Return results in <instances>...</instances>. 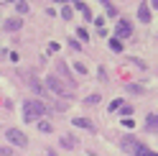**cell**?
<instances>
[{"label": "cell", "mask_w": 158, "mask_h": 156, "mask_svg": "<svg viewBox=\"0 0 158 156\" xmlns=\"http://www.w3.org/2000/svg\"><path fill=\"white\" fill-rule=\"evenodd\" d=\"M48 113V108L41 100H26L23 102V120L31 123V120H41V115Z\"/></svg>", "instance_id": "6da1fadb"}, {"label": "cell", "mask_w": 158, "mask_h": 156, "mask_svg": "<svg viewBox=\"0 0 158 156\" xmlns=\"http://www.w3.org/2000/svg\"><path fill=\"white\" fill-rule=\"evenodd\" d=\"M46 87H48L51 92H56L59 97H69V95H72V87H69L66 82H61L56 74H48V80H46Z\"/></svg>", "instance_id": "7a4b0ae2"}, {"label": "cell", "mask_w": 158, "mask_h": 156, "mask_svg": "<svg viewBox=\"0 0 158 156\" xmlns=\"http://www.w3.org/2000/svg\"><path fill=\"white\" fill-rule=\"evenodd\" d=\"M5 138L10 141L13 146H18V149H26V146H28V136H26L21 128H8V131H5Z\"/></svg>", "instance_id": "3957f363"}, {"label": "cell", "mask_w": 158, "mask_h": 156, "mask_svg": "<svg viewBox=\"0 0 158 156\" xmlns=\"http://www.w3.org/2000/svg\"><path fill=\"white\" fill-rule=\"evenodd\" d=\"M130 33H133V28H130L127 21H120V23H117V31H115V38H117V41H120V38H127Z\"/></svg>", "instance_id": "277c9868"}, {"label": "cell", "mask_w": 158, "mask_h": 156, "mask_svg": "<svg viewBox=\"0 0 158 156\" xmlns=\"http://www.w3.org/2000/svg\"><path fill=\"white\" fill-rule=\"evenodd\" d=\"M28 84H31V90H33L36 95H41V97L46 95V87L41 84V80H38V77H36V74H31V77H28Z\"/></svg>", "instance_id": "5b68a950"}, {"label": "cell", "mask_w": 158, "mask_h": 156, "mask_svg": "<svg viewBox=\"0 0 158 156\" xmlns=\"http://www.w3.org/2000/svg\"><path fill=\"white\" fill-rule=\"evenodd\" d=\"M3 28H5L8 33H13V31H21V28H23V21H21V18H8V21L3 23Z\"/></svg>", "instance_id": "8992f818"}, {"label": "cell", "mask_w": 158, "mask_h": 156, "mask_svg": "<svg viewBox=\"0 0 158 156\" xmlns=\"http://www.w3.org/2000/svg\"><path fill=\"white\" fill-rule=\"evenodd\" d=\"M138 18H140V23H151V5L148 3H143L138 8Z\"/></svg>", "instance_id": "52a82bcc"}, {"label": "cell", "mask_w": 158, "mask_h": 156, "mask_svg": "<svg viewBox=\"0 0 158 156\" xmlns=\"http://www.w3.org/2000/svg\"><path fill=\"white\" fill-rule=\"evenodd\" d=\"M156 128H158V115H156V113H148V118H145V131H148V133H156Z\"/></svg>", "instance_id": "ba28073f"}, {"label": "cell", "mask_w": 158, "mask_h": 156, "mask_svg": "<svg viewBox=\"0 0 158 156\" xmlns=\"http://www.w3.org/2000/svg\"><path fill=\"white\" fill-rule=\"evenodd\" d=\"M72 125H77V128H84V131H92L94 133V123L92 120H87V118H74Z\"/></svg>", "instance_id": "9c48e42d"}, {"label": "cell", "mask_w": 158, "mask_h": 156, "mask_svg": "<svg viewBox=\"0 0 158 156\" xmlns=\"http://www.w3.org/2000/svg\"><path fill=\"white\" fill-rule=\"evenodd\" d=\"M77 143H79V141H77V136H69V133L61 136V146H64V149L72 151V149H77Z\"/></svg>", "instance_id": "30bf717a"}, {"label": "cell", "mask_w": 158, "mask_h": 156, "mask_svg": "<svg viewBox=\"0 0 158 156\" xmlns=\"http://www.w3.org/2000/svg\"><path fill=\"white\" fill-rule=\"evenodd\" d=\"M138 146H140V143H138L135 138H130V136H125V138H123V149L125 151H135Z\"/></svg>", "instance_id": "8fae6325"}, {"label": "cell", "mask_w": 158, "mask_h": 156, "mask_svg": "<svg viewBox=\"0 0 158 156\" xmlns=\"http://www.w3.org/2000/svg\"><path fill=\"white\" fill-rule=\"evenodd\" d=\"M74 8H77V11H82V13H84V18H87V21H92V11H89V8H87L84 3H74Z\"/></svg>", "instance_id": "7c38bea8"}, {"label": "cell", "mask_w": 158, "mask_h": 156, "mask_svg": "<svg viewBox=\"0 0 158 156\" xmlns=\"http://www.w3.org/2000/svg\"><path fill=\"white\" fill-rule=\"evenodd\" d=\"M72 15H74L72 5H64V8H61V18H64V21H72Z\"/></svg>", "instance_id": "4fadbf2b"}, {"label": "cell", "mask_w": 158, "mask_h": 156, "mask_svg": "<svg viewBox=\"0 0 158 156\" xmlns=\"http://www.w3.org/2000/svg\"><path fill=\"white\" fill-rule=\"evenodd\" d=\"M38 131L41 133H51V123L48 120H38Z\"/></svg>", "instance_id": "5bb4252c"}, {"label": "cell", "mask_w": 158, "mask_h": 156, "mask_svg": "<svg viewBox=\"0 0 158 156\" xmlns=\"http://www.w3.org/2000/svg\"><path fill=\"white\" fill-rule=\"evenodd\" d=\"M15 11L21 13V15H26L28 11H31V8H28V3H15Z\"/></svg>", "instance_id": "9a60e30c"}, {"label": "cell", "mask_w": 158, "mask_h": 156, "mask_svg": "<svg viewBox=\"0 0 158 156\" xmlns=\"http://www.w3.org/2000/svg\"><path fill=\"white\" fill-rule=\"evenodd\" d=\"M105 11H107V15H110V18H115V15H117V8H115L112 3H105Z\"/></svg>", "instance_id": "2e32d148"}, {"label": "cell", "mask_w": 158, "mask_h": 156, "mask_svg": "<svg viewBox=\"0 0 158 156\" xmlns=\"http://www.w3.org/2000/svg\"><path fill=\"white\" fill-rule=\"evenodd\" d=\"M120 110H123V118H130V115H133V108H130V105H120Z\"/></svg>", "instance_id": "e0dca14e"}, {"label": "cell", "mask_w": 158, "mask_h": 156, "mask_svg": "<svg viewBox=\"0 0 158 156\" xmlns=\"http://www.w3.org/2000/svg\"><path fill=\"white\" fill-rule=\"evenodd\" d=\"M110 49L112 51H123V44L117 41V38H110Z\"/></svg>", "instance_id": "ac0fdd59"}, {"label": "cell", "mask_w": 158, "mask_h": 156, "mask_svg": "<svg viewBox=\"0 0 158 156\" xmlns=\"http://www.w3.org/2000/svg\"><path fill=\"white\" fill-rule=\"evenodd\" d=\"M69 46H72V51H82V44L77 38H69Z\"/></svg>", "instance_id": "d6986e66"}, {"label": "cell", "mask_w": 158, "mask_h": 156, "mask_svg": "<svg viewBox=\"0 0 158 156\" xmlns=\"http://www.w3.org/2000/svg\"><path fill=\"white\" fill-rule=\"evenodd\" d=\"M97 102H100V95H89L84 100V105H97Z\"/></svg>", "instance_id": "ffe728a7"}, {"label": "cell", "mask_w": 158, "mask_h": 156, "mask_svg": "<svg viewBox=\"0 0 158 156\" xmlns=\"http://www.w3.org/2000/svg\"><path fill=\"white\" fill-rule=\"evenodd\" d=\"M127 92H135V95H140V92H143V87H140V84H127Z\"/></svg>", "instance_id": "44dd1931"}, {"label": "cell", "mask_w": 158, "mask_h": 156, "mask_svg": "<svg viewBox=\"0 0 158 156\" xmlns=\"http://www.w3.org/2000/svg\"><path fill=\"white\" fill-rule=\"evenodd\" d=\"M0 156H13V149H5V146H0Z\"/></svg>", "instance_id": "7402d4cb"}, {"label": "cell", "mask_w": 158, "mask_h": 156, "mask_svg": "<svg viewBox=\"0 0 158 156\" xmlns=\"http://www.w3.org/2000/svg\"><path fill=\"white\" fill-rule=\"evenodd\" d=\"M120 105H123V100H112V102H110V113H112V110H117Z\"/></svg>", "instance_id": "603a6c76"}, {"label": "cell", "mask_w": 158, "mask_h": 156, "mask_svg": "<svg viewBox=\"0 0 158 156\" xmlns=\"http://www.w3.org/2000/svg\"><path fill=\"white\" fill-rule=\"evenodd\" d=\"M79 38H82V41H87V38H89V33H87V28H79Z\"/></svg>", "instance_id": "cb8c5ba5"}, {"label": "cell", "mask_w": 158, "mask_h": 156, "mask_svg": "<svg viewBox=\"0 0 158 156\" xmlns=\"http://www.w3.org/2000/svg\"><path fill=\"white\" fill-rule=\"evenodd\" d=\"M74 69H77L79 74H87V67H84V64H74Z\"/></svg>", "instance_id": "d4e9b609"}, {"label": "cell", "mask_w": 158, "mask_h": 156, "mask_svg": "<svg viewBox=\"0 0 158 156\" xmlns=\"http://www.w3.org/2000/svg\"><path fill=\"white\" fill-rule=\"evenodd\" d=\"M123 125H125V128H133L135 123H133V118H123Z\"/></svg>", "instance_id": "484cf974"}, {"label": "cell", "mask_w": 158, "mask_h": 156, "mask_svg": "<svg viewBox=\"0 0 158 156\" xmlns=\"http://www.w3.org/2000/svg\"><path fill=\"white\" fill-rule=\"evenodd\" d=\"M46 154H48V156H56V154H54V151H46Z\"/></svg>", "instance_id": "4316f807"}]
</instances>
